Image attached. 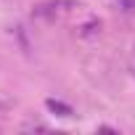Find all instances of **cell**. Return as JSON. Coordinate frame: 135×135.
<instances>
[{
  "instance_id": "6da1fadb",
  "label": "cell",
  "mask_w": 135,
  "mask_h": 135,
  "mask_svg": "<svg viewBox=\"0 0 135 135\" xmlns=\"http://www.w3.org/2000/svg\"><path fill=\"white\" fill-rule=\"evenodd\" d=\"M119 6L124 13H135V0H119Z\"/></svg>"
}]
</instances>
